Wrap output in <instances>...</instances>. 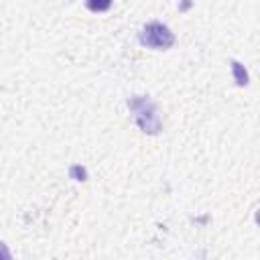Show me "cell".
Segmentation results:
<instances>
[{
	"instance_id": "obj_3",
	"label": "cell",
	"mask_w": 260,
	"mask_h": 260,
	"mask_svg": "<svg viewBox=\"0 0 260 260\" xmlns=\"http://www.w3.org/2000/svg\"><path fill=\"white\" fill-rule=\"evenodd\" d=\"M232 71H234V77H236L238 85H246L248 83V73H246V69L238 61H232Z\"/></svg>"
},
{
	"instance_id": "obj_4",
	"label": "cell",
	"mask_w": 260,
	"mask_h": 260,
	"mask_svg": "<svg viewBox=\"0 0 260 260\" xmlns=\"http://www.w3.org/2000/svg\"><path fill=\"white\" fill-rule=\"evenodd\" d=\"M85 6L91 12H104L112 6V0H85Z\"/></svg>"
},
{
	"instance_id": "obj_2",
	"label": "cell",
	"mask_w": 260,
	"mask_h": 260,
	"mask_svg": "<svg viewBox=\"0 0 260 260\" xmlns=\"http://www.w3.org/2000/svg\"><path fill=\"white\" fill-rule=\"evenodd\" d=\"M138 41H140V45L150 47V49H169L175 43V35L171 32L169 26H165L162 22H156L154 20V22H148L140 30Z\"/></svg>"
},
{
	"instance_id": "obj_1",
	"label": "cell",
	"mask_w": 260,
	"mask_h": 260,
	"mask_svg": "<svg viewBox=\"0 0 260 260\" xmlns=\"http://www.w3.org/2000/svg\"><path fill=\"white\" fill-rule=\"evenodd\" d=\"M128 108L134 114V122L138 124V128L146 134H158L162 124L160 118L156 116V108L154 102L146 95H134L128 100Z\"/></svg>"
}]
</instances>
